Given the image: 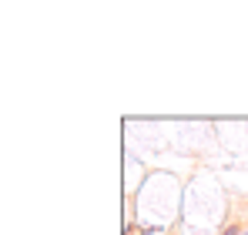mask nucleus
<instances>
[{"label": "nucleus", "mask_w": 248, "mask_h": 235, "mask_svg": "<svg viewBox=\"0 0 248 235\" xmlns=\"http://www.w3.org/2000/svg\"><path fill=\"white\" fill-rule=\"evenodd\" d=\"M245 232V229H242V225H235V222H232V225H225V229H221V232L218 235H242Z\"/></svg>", "instance_id": "f257e3e1"}, {"label": "nucleus", "mask_w": 248, "mask_h": 235, "mask_svg": "<svg viewBox=\"0 0 248 235\" xmlns=\"http://www.w3.org/2000/svg\"><path fill=\"white\" fill-rule=\"evenodd\" d=\"M242 235H248V229H245V232H242Z\"/></svg>", "instance_id": "f03ea898"}]
</instances>
